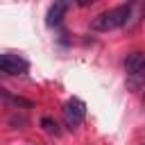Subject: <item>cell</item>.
<instances>
[{
	"label": "cell",
	"instance_id": "cell-1",
	"mask_svg": "<svg viewBox=\"0 0 145 145\" xmlns=\"http://www.w3.org/2000/svg\"><path fill=\"white\" fill-rule=\"evenodd\" d=\"M131 16V5H120V7H113L109 11H102L95 16L93 20V29L97 32H109V29H116V27H122Z\"/></svg>",
	"mask_w": 145,
	"mask_h": 145
},
{
	"label": "cell",
	"instance_id": "cell-2",
	"mask_svg": "<svg viewBox=\"0 0 145 145\" xmlns=\"http://www.w3.org/2000/svg\"><path fill=\"white\" fill-rule=\"evenodd\" d=\"M29 70V63L18 57V54H11V52H2L0 54V72H7V75H25Z\"/></svg>",
	"mask_w": 145,
	"mask_h": 145
},
{
	"label": "cell",
	"instance_id": "cell-3",
	"mask_svg": "<svg viewBox=\"0 0 145 145\" xmlns=\"http://www.w3.org/2000/svg\"><path fill=\"white\" fill-rule=\"evenodd\" d=\"M63 116H66L68 127H77L84 120V116H86V104L79 97H70L66 102V106H63Z\"/></svg>",
	"mask_w": 145,
	"mask_h": 145
},
{
	"label": "cell",
	"instance_id": "cell-4",
	"mask_svg": "<svg viewBox=\"0 0 145 145\" xmlns=\"http://www.w3.org/2000/svg\"><path fill=\"white\" fill-rule=\"evenodd\" d=\"M125 68H127V75L129 77L143 75V70H145V57H143V52H131L125 59Z\"/></svg>",
	"mask_w": 145,
	"mask_h": 145
},
{
	"label": "cell",
	"instance_id": "cell-5",
	"mask_svg": "<svg viewBox=\"0 0 145 145\" xmlns=\"http://www.w3.org/2000/svg\"><path fill=\"white\" fill-rule=\"evenodd\" d=\"M66 9H68V2H54V5H50L48 16H45V23H48L50 27L59 25L61 18H63V14H66Z\"/></svg>",
	"mask_w": 145,
	"mask_h": 145
},
{
	"label": "cell",
	"instance_id": "cell-6",
	"mask_svg": "<svg viewBox=\"0 0 145 145\" xmlns=\"http://www.w3.org/2000/svg\"><path fill=\"white\" fill-rule=\"evenodd\" d=\"M0 97H5L7 102L16 104V106H25V109H32V100H25V97H18V95H11L7 91H0Z\"/></svg>",
	"mask_w": 145,
	"mask_h": 145
},
{
	"label": "cell",
	"instance_id": "cell-7",
	"mask_svg": "<svg viewBox=\"0 0 145 145\" xmlns=\"http://www.w3.org/2000/svg\"><path fill=\"white\" fill-rule=\"evenodd\" d=\"M41 127L48 131V134H59V127H57V122L50 118V116H45V118H41Z\"/></svg>",
	"mask_w": 145,
	"mask_h": 145
}]
</instances>
